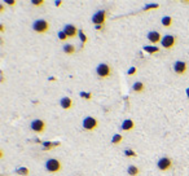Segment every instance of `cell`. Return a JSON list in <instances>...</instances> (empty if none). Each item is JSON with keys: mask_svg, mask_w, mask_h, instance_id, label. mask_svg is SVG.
Segmentation results:
<instances>
[{"mask_svg": "<svg viewBox=\"0 0 189 176\" xmlns=\"http://www.w3.org/2000/svg\"><path fill=\"white\" fill-rule=\"evenodd\" d=\"M46 170L49 174H59L62 171V162L57 158H49L46 162Z\"/></svg>", "mask_w": 189, "mask_h": 176, "instance_id": "6da1fadb", "label": "cell"}, {"mask_svg": "<svg viewBox=\"0 0 189 176\" xmlns=\"http://www.w3.org/2000/svg\"><path fill=\"white\" fill-rule=\"evenodd\" d=\"M49 22L47 21V19H43V18H39V19H36V21H34L32 23V30L38 32V34H46L49 31Z\"/></svg>", "mask_w": 189, "mask_h": 176, "instance_id": "7a4b0ae2", "label": "cell"}, {"mask_svg": "<svg viewBox=\"0 0 189 176\" xmlns=\"http://www.w3.org/2000/svg\"><path fill=\"white\" fill-rule=\"evenodd\" d=\"M96 74H97L99 78H101V79H106V78H110L111 74H113V69H111V66L109 65V63H100V65H97V67H96Z\"/></svg>", "mask_w": 189, "mask_h": 176, "instance_id": "3957f363", "label": "cell"}, {"mask_svg": "<svg viewBox=\"0 0 189 176\" xmlns=\"http://www.w3.org/2000/svg\"><path fill=\"white\" fill-rule=\"evenodd\" d=\"M82 127H83L84 131L92 132V131L97 130L99 120H97V118H95V117H86L83 119V122H82Z\"/></svg>", "mask_w": 189, "mask_h": 176, "instance_id": "277c9868", "label": "cell"}, {"mask_svg": "<svg viewBox=\"0 0 189 176\" xmlns=\"http://www.w3.org/2000/svg\"><path fill=\"white\" fill-rule=\"evenodd\" d=\"M47 128V124L43 119H32L30 123V130L35 134H44Z\"/></svg>", "mask_w": 189, "mask_h": 176, "instance_id": "5b68a950", "label": "cell"}, {"mask_svg": "<svg viewBox=\"0 0 189 176\" xmlns=\"http://www.w3.org/2000/svg\"><path fill=\"white\" fill-rule=\"evenodd\" d=\"M172 159L170 158V157H162V158H159L158 159V162H157V167L159 171H163V172H166V171L168 170H171L172 168Z\"/></svg>", "mask_w": 189, "mask_h": 176, "instance_id": "8992f818", "label": "cell"}, {"mask_svg": "<svg viewBox=\"0 0 189 176\" xmlns=\"http://www.w3.org/2000/svg\"><path fill=\"white\" fill-rule=\"evenodd\" d=\"M176 42H177V39L176 36H174V35H164L162 38V42H161V46L163 48H166V49H172L174 47L176 46Z\"/></svg>", "mask_w": 189, "mask_h": 176, "instance_id": "52a82bcc", "label": "cell"}, {"mask_svg": "<svg viewBox=\"0 0 189 176\" xmlns=\"http://www.w3.org/2000/svg\"><path fill=\"white\" fill-rule=\"evenodd\" d=\"M92 22L96 26H104L106 22V12L105 11H97L92 16Z\"/></svg>", "mask_w": 189, "mask_h": 176, "instance_id": "ba28073f", "label": "cell"}, {"mask_svg": "<svg viewBox=\"0 0 189 176\" xmlns=\"http://www.w3.org/2000/svg\"><path fill=\"white\" fill-rule=\"evenodd\" d=\"M174 71L177 75H184L188 73V63L185 61H175L174 62Z\"/></svg>", "mask_w": 189, "mask_h": 176, "instance_id": "9c48e42d", "label": "cell"}, {"mask_svg": "<svg viewBox=\"0 0 189 176\" xmlns=\"http://www.w3.org/2000/svg\"><path fill=\"white\" fill-rule=\"evenodd\" d=\"M162 38L163 36L161 35V32H159V31H149L148 35H147V39L152 44H154V46H157L158 43H161L162 42Z\"/></svg>", "mask_w": 189, "mask_h": 176, "instance_id": "30bf717a", "label": "cell"}, {"mask_svg": "<svg viewBox=\"0 0 189 176\" xmlns=\"http://www.w3.org/2000/svg\"><path fill=\"white\" fill-rule=\"evenodd\" d=\"M64 31L66 32V35L69 36V39L70 38H75L76 35H79V31H78V29H76V26H74V25H65V27H64Z\"/></svg>", "mask_w": 189, "mask_h": 176, "instance_id": "8fae6325", "label": "cell"}, {"mask_svg": "<svg viewBox=\"0 0 189 176\" xmlns=\"http://www.w3.org/2000/svg\"><path fill=\"white\" fill-rule=\"evenodd\" d=\"M60 105L64 110H70L73 106H74V102H73V100L70 99V97H62V99L60 100Z\"/></svg>", "mask_w": 189, "mask_h": 176, "instance_id": "7c38bea8", "label": "cell"}, {"mask_svg": "<svg viewBox=\"0 0 189 176\" xmlns=\"http://www.w3.org/2000/svg\"><path fill=\"white\" fill-rule=\"evenodd\" d=\"M120 128H122V131H124V132H131L135 128V122L132 119H124L122 126H120Z\"/></svg>", "mask_w": 189, "mask_h": 176, "instance_id": "4fadbf2b", "label": "cell"}, {"mask_svg": "<svg viewBox=\"0 0 189 176\" xmlns=\"http://www.w3.org/2000/svg\"><path fill=\"white\" fill-rule=\"evenodd\" d=\"M132 91L136 92V93H141V92L145 91V84H144L143 82H140V80L135 82L133 84H132Z\"/></svg>", "mask_w": 189, "mask_h": 176, "instance_id": "5bb4252c", "label": "cell"}, {"mask_svg": "<svg viewBox=\"0 0 189 176\" xmlns=\"http://www.w3.org/2000/svg\"><path fill=\"white\" fill-rule=\"evenodd\" d=\"M127 174L130 176H139L140 175V168L137 167V166H135V164H131V166H128V168H127Z\"/></svg>", "mask_w": 189, "mask_h": 176, "instance_id": "9a60e30c", "label": "cell"}, {"mask_svg": "<svg viewBox=\"0 0 189 176\" xmlns=\"http://www.w3.org/2000/svg\"><path fill=\"white\" fill-rule=\"evenodd\" d=\"M161 23H162V26L167 27V29H168V27H171V26H172V23H174L172 17H170V16H164V17H162Z\"/></svg>", "mask_w": 189, "mask_h": 176, "instance_id": "2e32d148", "label": "cell"}, {"mask_svg": "<svg viewBox=\"0 0 189 176\" xmlns=\"http://www.w3.org/2000/svg\"><path fill=\"white\" fill-rule=\"evenodd\" d=\"M143 49H144L145 52L150 53V55H153V53H158L159 51H161L157 46H144V47H143Z\"/></svg>", "mask_w": 189, "mask_h": 176, "instance_id": "e0dca14e", "label": "cell"}, {"mask_svg": "<svg viewBox=\"0 0 189 176\" xmlns=\"http://www.w3.org/2000/svg\"><path fill=\"white\" fill-rule=\"evenodd\" d=\"M62 49L66 55H74L75 53V47L73 46V44H65L64 47H62Z\"/></svg>", "mask_w": 189, "mask_h": 176, "instance_id": "ac0fdd59", "label": "cell"}, {"mask_svg": "<svg viewBox=\"0 0 189 176\" xmlns=\"http://www.w3.org/2000/svg\"><path fill=\"white\" fill-rule=\"evenodd\" d=\"M123 141V136L120 134H115L113 137H111V144L113 145H119Z\"/></svg>", "mask_w": 189, "mask_h": 176, "instance_id": "d6986e66", "label": "cell"}, {"mask_svg": "<svg viewBox=\"0 0 189 176\" xmlns=\"http://www.w3.org/2000/svg\"><path fill=\"white\" fill-rule=\"evenodd\" d=\"M16 174L21 175V176H27L29 174H30V170H29L27 167H18L16 170Z\"/></svg>", "mask_w": 189, "mask_h": 176, "instance_id": "ffe728a7", "label": "cell"}, {"mask_svg": "<svg viewBox=\"0 0 189 176\" xmlns=\"http://www.w3.org/2000/svg\"><path fill=\"white\" fill-rule=\"evenodd\" d=\"M158 8H159V4L154 3V4H148V5H145L143 11L147 12V11H150V9H158Z\"/></svg>", "mask_w": 189, "mask_h": 176, "instance_id": "44dd1931", "label": "cell"}, {"mask_svg": "<svg viewBox=\"0 0 189 176\" xmlns=\"http://www.w3.org/2000/svg\"><path fill=\"white\" fill-rule=\"evenodd\" d=\"M59 39H60L61 42H66L67 39H69V36H67V35H66V32H65L64 30H62V31H59Z\"/></svg>", "mask_w": 189, "mask_h": 176, "instance_id": "7402d4cb", "label": "cell"}, {"mask_svg": "<svg viewBox=\"0 0 189 176\" xmlns=\"http://www.w3.org/2000/svg\"><path fill=\"white\" fill-rule=\"evenodd\" d=\"M79 39L82 40V44H83V46L87 43V40H88V38H87V35H86L83 31H79Z\"/></svg>", "mask_w": 189, "mask_h": 176, "instance_id": "603a6c76", "label": "cell"}, {"mask_svg": "<svg viewBox=\"0 0 189 176\" xmlns=\"http://www.w3.org/2000/svg\"><path fill=\"white\" fill-rule=\"evenodd\" d=\"M124 155L126 157H136V153L132 150V149H127V150H124Z\"/></svg>", "mask_w": 189, "mask_h": 176, "instance_id": "cb8c5ba5", "label": "cell"}, {"mask_svg": "<svg viewBox=\"0 0 189 176\" xmlns=\"http://www.w3.org/2000/svg\"><path fill=\"white\" fill-rule=\"evenodd\" d=\"M43 4H44V0H32L31 2L32 7H42Z\"/></svg>", "mask_w": 189, "mask_h": 176, "instance_id": "d4e9b609", "label": "cell"}, {"mask_svg": "<svg viewBox=\"0 0 189 176\" xmlns=\"http://www.w3.org/2000/svg\"><path fill=\"white\" fill-rule=\"evenodd\" d=\"M59 144H52V143H44L43 144V146H44V149L46 150H49V149H52L53 146H57Z\"/></svg>", "mask_w": 189, "mask_h": 176, "instance_id": "484cf974", "label": "cell"}, {"mask_svg": "<svg viewBox=\"0 0 189 176\" xmlns=\"http://www.w3.org/2000/svg\"><path fill=\"white\" fill-rule=\"evenodd\" d=\"M80 96L83 97V99H86L87 101H89V100L92 99V95H91V93H86V92H82V93H80Z\"/></svg>", "mask_w": 189, "mask_h": 176, "instance_id": "4316f807", "label": "cell"}, {"mask_svg": "<svg viewBox=\"0 0 189 176\" xmlns=\"http://www.w3.org/2000/svg\"><path fill=\"white\" fill-rule=\"evenodd\" d=\"M137 73V69L136 67H130V70H128V75H135Z\"/></svg>", "mask_w": 189, "mask_h": 176, "instance_id": "83f0119b", "label": "cell"}, {"mask_svg": "<svg viewBox=\"0 0 189 176\" xmlns=\"http://www.w3.org/2000/svg\"><path fill=\"white\" fill-rule=\"evenodd\" d=\"M5 4H8V5H16V0H5Z\"/></svg>", "mask_w": 189, "mask_h": 176, "instance_id": "f1b7e54d", "label": "cell"}, {"mask_svg": "<svg viewBox=\"0 0 189 176\" xmlns=\"http://www.w3.org/2000/svg\"><path fill=\"white\" fill-rule=\"evenodd\" d=\"M55 5H56V7L62 5V2H60V0H57V2H55Z\"/></svg>", "mask_w": 189, "mask_h": 176, "instance_id": "f546056e", "label": "cell"}, {"mask_svg": "<svg viewBox=\"0 0 189 176\" xmlns=\"http://www.w3.org/2000/svg\"><path fill=\"white\" fill-rule=\"evenodd\" d=\"M0 12H4V5H3V4L0 5Z\"/></svg>", "mask_w": 189, "mask_h": 176, "instance_id": "4dcf8cb0", "label": "cell"}, {"mask_svg": "<svg viewBox=\"0 0 189 176\" xmlns=\"http://www.w3.org/2000/svg\"><path fill=\"white\" fill-rule=\"evenodd\" d=\"M185 92H187V97H188V99H189V87L187 88V91H185Z\"/></svg>", "mask_w": 189, "mask_h": 176, "instance_id": "1f68e13d", "label": "cell"}, {"mask_svg": "<svg viewBox=\"0 0 189 176\" xmlns=\"http://www.w3.org/2000/svg\"><path fill=\"white\" fill-rule=\"evenodd\" d=\"M103 27H104V26H96V29H97V30H103Z\"/></svg>", "mask_w": 189, "mask_h": 176, "instance_id": "d6a6232c", "label": "cell"}]
</instances>
